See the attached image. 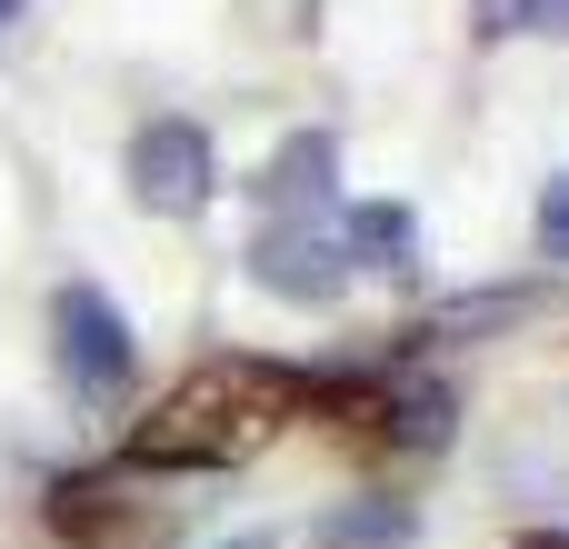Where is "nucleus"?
Listing matches in <instances>:
<instances>
[{
  "label": "nucleus",
  "instance_id": "obj_12",
  "mask_svg": "<svg viewBox=\"0 0 569 549\" xmlns=\"http://www.w3.org/2000/svg\"><path fill=\"white\" fill-rule=\"evenodd\" d=\"M210 549H280L270 530H240V540H210Z\"/></svg>",
  "mask_w": 569,
  "mask_h": 549
},
{
  "label": "nucleus",
  "instance_id": "obj_10",
  "mask_svg": "<svg viewBox=\"0 0 569 549\" xmlns=\"http://www.w3.org/2000/svg\"><path fill=\"white\" fill-rule=\"evenodd\" d=\"M480 40H510V30H540V40H569V0H470Z\"/></svg>",
  "mask_w": 569,
  "mask_h": 549
},
{
  "label": "nucleus",
  "instance_id": "obj_9",
  "mask_svg": "<svg viewBox=\"0 0 569 549\" xmlns=\"http://www.w3.org/2000/svg\"><path fill=\"white\" fill-rule=\"evenodd\" d=\"M420 540V510L400 490H350L310 520V549H410Z\"/></svg>",
  "mask_w": 569,
  "mask_h": 549
},
{
  "label": "nucleus",
  "instance_id": "obj_4",
  "mask_svg": "<svg viewBox=\"0 0 569 549\" xmlns=\"http://www.w3.org/2000/svg\"><path fill=\"white\" fill-rule=\"evenodd\" d=\"M240 270H250V290L290 300V310H330L350 290V260H340V240L320 220H260L250 250H240Z\"/></svg>",
  "mask_w": 569,
  "mask_h": 549
},
{
  "label": "nucleus",
  "instance_id": "obj_3",
  "mask_svg": "<svg viewBox=\"0 0 569 549\" xmlns=\"http://www.w3.org/2000/svg\"><path fill=\"white\" fill-rule=\"evenodd\" d=\"M120 170H130V200H140L150 220H200V210L220 200V140H210L200 120H180V110L140 120Z\"/></svg>",
  "mask_w": 569,
  "mask_h": 549
},
{
  "label": "nucleus",
  "instance_id": "obj_6",
  "mask_svg": "<svg viewBox=\"0 0 569 549\" xmlns=\"http://www.w3.org/2000/svg\"><path fill=\"white\" fill-rule=\"evenodd\" d=\"M250 200H260V220H320V210L340 200V140H330V130H290V140L260 160Z\"/></svg>",
  "mask_w": 569,
  "mask_h": 549
},
{
  "label": "nucleus",
  "instance_id": "obj_5",
  "mask_svg": "<svg viewBox=\"0 0 569 549\" xmlns=\"http://www.w3.org/2000/svg\"><path fill=\"white\" fill-rule=\"evenodd\" d=\"M370 440H380V450H410V460H440V450L460 440V390H450L440 370H400V380H380V400H370Z\"/></svg>",
  "mask_w": 569,
  "mask_h": 549
},
{
  "label": "nucleus",
  "instance_id": "obj_7",
  "mask_svg": "<svg viewBox=\"0 0 569 549\" xmlns=\"http://www.w3.org/2000/svg\"><path fill=\"white\" fill-rule=\"evenodd\" d=\"M530 310H540V290H520V280L460 290V300H440V310H420V320L400 330V360H440V350H470V340H490V330H520Z\"/></svg>",
  "mask_w": 569,
  "mask_h": 549
},
{
  "label": "nucleus",
  "instance_id": "obj_8",
  "mask_svg": "<svg viewBox=\"0 0 569 549\" xmlns=\"http://www.w3.org/2000/svg\"><path fill=\"white\" fill-rule=\"evenodd\" d=\"M330 240H340V260L370 270V280H420V210H400V200H350Z\"/></svg>",
  "mask_w": 569,
  "mask_h": 549
},
{
  "label": "nucleus",
  "instance_id": "obj_11",
  "mask_svg": "<svg viewBox=\"0 0 569 549\" xmlns=\"http://www.w3.org/2000/svg\"><path fill=\"white\" fill-rule=\"evenodd\" d=\"M530 240H540V260H550V270H569V170H550V180H540Z\"/></svg>",
  "mask_w": 569,
  "mask_h": 549
},
{
  "label": "nucleus",
  "instance_id": "obj_13",
  "mask_svg": "<svg viewBox=\"0 0 569 549\" xmlns=\"http://www.w3.org/2000/svg\"><path fill=\"white\" fill-rule=\"evenodd\" d=\"M10 10H20V0H0V20H10Z\"/></svg>",
  "mask_w": 569,
  "mask_h": 549
},
{
  "label": "nucleus",
  "instance_id": "obj_2",
  "mask_svg": "<svg viewBox=\"0 0 569 549\" xmlns=\"http://www.w3.org/2000/svg\"><path fill=\"white\" fill-rule=\"evenodd\" d=\"M50 380H60L90 420H110V410L140 390V330H130V310H120L100 280H60V290H50Z\"/></svg>",
  "mask_w": 569,
  "mask_h": 549
},
{
  "label": "nucleus",
  "instance_id": "obj_1",
  "mask_svg": "<svg viewBox=\"0 0 569 549\" xmlns=\"http://www.w3.org/2000/svg\"><path fill=\"white\" fill-rule=\"evenodd\" d=\"M280 420H290V380H280V370H260V360H210V370H190V380L120 440V460H130V470H240Z\"/></svg>",
  "mask_w": 569,
  "mask_h": 549
}]
</instances>
